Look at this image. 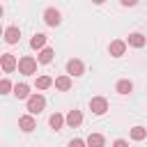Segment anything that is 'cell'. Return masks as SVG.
I'll return each mask as SVG.
<instances>
[{
    "instance_id": "6da1fadb",
    "label": "cell",
    "mask_w": 147,
    "mask_h": 147,
    "mask_svg": "<svg viewBox=\"0 0 147 147\" xmlns=\"http://www.w3.org/2000/svg\"><path fill=\"white\" fill-rule=\"evenodd\" d=\"M37 62L39 60H34L32 55H23L18 60V71L25 74V76H32V74H37Z\"/></svg>"
},
{
    "instance_id": "7a4b0ae2",
    "label": "cell",
    "mask_w": 147,
    "mask_h": 147,
    "mask_svg": "<svg viewBox=\"0 0 147 147\" xmlns=\"http://www.w3.org/2000/svg\"><path fill=\"white\" fill-rule=\"evenodd\" d=\"M25 101H28V113H32V115H39L46 108V99L41 94H30Z\"/></svg>"
},
{
    "instance_id": "3957f363",
    "label": "cell",
    "mask_w": 147,
    "mask_h": 147,
    "mask_svg": "<svg viewBox=\"0 0 147 147\" xmlns=\"http://www.w3.org/2000/svg\"><path fill=\"white\" fill-rule=\"evenodd\" d=\"M44 23L51 25V28H57V25L62 23V14H60L55 7H48V9L44 11Z\"/></svg>"
},
{
    "instance_id": "277c9868",
    "label": "cell",
    "mask_w": 147,
    "mask_h": 147,
    "mask_svg": "<svg viewBox=\"0 0 147 147\" xmlns=\"http://www.w3.org/2000/svg\"><path fill=\"white\" fill-rule=\"evenodd\" d=\"M0 67H2L5 74H11L14 69H18V60H16L11 53H2V55H0Z\"/></svg>"
},
{
    "instance_id": "5b68a950",
    "label": "cell",
    "mask_w": 147,
    "mask_h": 147,
    "mask_svg": "<svg viewBox=\"0 0 147 147\" xmlns=\"http://www.w3.org/2000/svg\"><path fill=\"white\" fill-rule=\"evenodd\" d=\"M90 110H92L94 115H103V113L108 110V99H106V96H92V99H90Z\"/></svg>"
},
{
    "instance_id": "8992f818",
    "label": "cell",
    "mask_w": 147,
    "mask_h": 147,
    "mask_svg": "<svg viewBox=\"0 0 147 147\" xmlns=\"http://www.w3.org/2000/svg\"><path fill=\"white\" fill-rule=\"evenodd\" d=\"M18 129H21V131H25V133L34 131V129H37L34 115H32V113H28V115H21V117H18Z\"/></svg>"
},
{
    "instance_id": "52a82bcc",
    "label": "cell",
    "mask_w": 147,
    "mask_h": 147,
    "mask_svg": "<svg viewBox=\"0 0 147 147\" xmlns=\"http://www.w3.org/2000/svg\"><path fill=\"white\" fill-rule=\"evenodd\" d=\"M67 74H69V76H83V74H85V64H83L78 57H74V60L67 62Z\"/></svg>"
},
{
    "instance_id": "ba28073f",
    "label": "cell",
    "mask_w": 147,
    "mask_h": 147,
    "mask_svg": "<svg viewBox=\"0 0 147 147\" xmlns=\"http://www.w3.org/2000/svg\"><path fill=\"white\" fill-rule=\"evenodd\" d=\"M108 53H110L113 57H122V55L126 53V41H122V39H115V41H110V46H108Z\"/></svg>"
},
{
    "instance_id": "9c48e42d",
    "label": "cell",
    "mask_w": 147,
    "mask_h": 147,
    "mask_svg": "<svg viewBox=\"0 0 147 147\" xmlns=\"http://www.w3.org/2000/svg\"><path fill=\"white\" fill-rule=\"evenodd\" d=\"M83 124V113L80 110H69L67 113V126L69 129H78Z\"/></svg>"
},
{
    "instance_id": "30bf717a",
    "label": "cell",
    "mask_w": 147,
    "mask_h": 147,
    "mask_svg": "<svg viewBox=\"0 0 147 147\" xmlns=\"http://www.w3.org/2000/svg\"><path fill=\"white\" fill-rule=\"evenodd\" d=\"M126 44H129V46H133V48H142V46L147 44V37H145L142 32H131V34H129V39H126Z\"/></svg>"
},
{
    "instance_id": "8fae6325",
    "label": "cell",
    "mask_w": 147,
    "mask_h": 147,
    "mask_svg": "<svg viewBox=\"0 0 147 147\" xmlns=\"http://www.w3.org/2000/svg\"><path fill=\"white\" fill-rule=\"evenodd\" d=\"M18 39H21V30H18L16 25L5 28V41H7V44H18Z\"/></svg>"
},
{
    "instance_id": "7c38bea8",
    "label": "cell",
    "mask_w": 147,
    "mask_h": 147,
    "mask_svg": "<svg viewBox=\"0 0 147 147\" xmlns=\"http://www.w3.org/2000/svg\"><path fill=\"white\" fill-rule=\"evenodd\" d=\"M53 85H55L60 92H69V90H71V76H69V74H64V76H57Z\"/></svg>"
},
{
    "instance_id": "4fadbf2b",
    "label": "cell",
    "mask_w": 147,
    "mask_h": 147,
    "mask_svg": "<svg viewBox=\"0 0 147 147\" xmlns=\"http://www.w3.org/2000/svg\"><path fill=\"white\" fill-rule=\"evenodd\" d=\"M115 90H117V94H122V96H126V94H131V92H133V83H131L129 78H122V80H117V85H115Z\"/></svg>"
},
{
    "instance_id": "5bb4252c",
    "label": "cell",
    "mask_w": 147,
    "mask_h": 147,
    "mask_svg": "<svg viewBox=\"0 0 147 147\" xmlns=\"http://www.w3.org/2000/svg\"><path fill=\"white\" fill-rule=\"evenodd\" d=\"M48 124H51V129H53V131H60V129L67 124V117H62L60 113H53V115L48 117Z\"/></svg>"
},
{
    "instance_id": "9a60e30c",
    "label": "cell",
    "mask_w": 147,
    "mask_h": 147,
    "mask_svg": "<svg viewBox=\"0 0 147 147\" xmlns=\"http://www.w3.org/2000/svg\"><path fill=\"white\" fill-rule=\"evenodd\" d=\"M30 46H32L34 51H41V48L46 46V34H41V32L32 34V39H30Z\"/></svg>"
},
{
    "instance_id": "2e32d148",
    "label": "cell",
    "mask_w": 147,
    "mask_h": 147,
    "mask_svg": "<svg viewBox=\"0 0 147 147\" xmlns=\"http://www.w3.org/2000/svg\"><path fill=\"white\" fill-rule=\"evenodd\" d=\"M53 48H41L39 51V55H37V60H39V64H51L53 62Z\"/></svg>"
},
{
    "instance_id": "e0dca14e",
    "label": "cell",
    "mask_w": 147,
    "mask_h": 147,
    "mask_svg": "<svg viewBox=\"0 0 147 147\" xmlns=\"http://www.w3.org/2000/svg\"><path fill=\"white\" fill-rule=\"evenodd\" d=\"M14 96H16V99H28V96H30V87H28L25 83H16V85H14Z\"/></svg>"
},
{
    "instance_id": "ac0fdd59",
    "label": "cell",
    "mask_w": 147,
    "mask_h": 147,
    "mask_svg": "<svg viewBox=\"0 0 147 147\" xmlns=\"http://www.w3.org/2000/svg\"><path fill=\"white\" fill-rule=\"evenodd\" d=\"M85 140H87L90 147H103V145H106V138H103L101 133H90Z\"/></svg>"
},
{
    "instance_id": "d6986e66",
    "label": "cell",
    "mask_w": 147,
    "mask_h": 147,
    "mask_svg": "<svg viewBox=\"0 0 147 147\" xmlns=\"http://www.w3.org/2000/svg\"><path fill=\"white\" fill-rule=\"evenodd\" d=\"M145 138H147V129H145V126H133V129H131V140L140 142V140H145Z\"/></svg>"
},
{
    "instance_id": "ffe728a7",
    "label": "cell",
    "mask_w": 147,
    "mask_h": 147,
    "mask_svg": "<svg viewBox=\"0 0 147 147\" xmlns=\"http://www.w3.org/2000/svg\"><path fill=\"white\" fill-rule=\"evenodd\" d=\"M53 83H55V80H53L51 76H39V78H37V90H48Z\"/></svg>"
},
{
    "instance_id": "44dd1931",
    "label": "cell",
    "mask_w": 147,
    "mask_h": 147,
    "mask_svg": "<svg viewBox=\"0 0 147 147\" xmlns=\"http://www.w3.org/2000/svg\"><path fill=\"white\" fill-rule=\"evenodd\" d=\"M9 90H11V83L7 78H2L0 80V94H9Z\"/></svg>"
},
{
    "instance_id": "7402d4cb",
    "label": "cell",
    "mask_w": 147,
    "mask_h": 147,
    "mask_svg": "<svg viewBox=\"0 0 147 147\" xmlns=\"http://www.w3.org/2000/svg\"><path fill=\"white\" fill-rule=\"evenodd\" d=\"M69 145H71V147H80V145H87V140H80V138H74V140H69Z\"/></svg>"
},
{
    "instance_id": "603a6c76",
    "label": "cell",
    "mask_w": 147,
    "mask_h": 147,
    "mask_svg": "<svg viewBox=\"0 0 147 147\" xmlns=\"http://www.w3.org/2000/svg\"><path fill=\"white\" fill-rule=\"evenodd\" d=\"M119 5H122V7H136L138 0H119Z\"/></svg>"
},
{
    "instance_id": "cb8c5ba5",
    "label": "cell",
    "mask_w": 147,
    "mask_h": 147,
    "mask_svg": "<svg viewBox=\"0 0 147 147\" xmlns=\"http://www.w3.org/2000/svg\"><path fill=\"white\" fill-rule=\"evenodd\" d=\"M113 145H115V147H124V145H126V140H124V138H117Z\"/></svg>"
},
{
    "instance_id": "d4e9b609",
    "label": "cell",
    "mask_w": 147,
    "mask_h": 147,
    "mask_svg": "<svg viewBox=\"0 0 147 147\" xmlns=\"http://www.w3.org/2000/svg\"><path fill=\"white\" fill-rule=\"evenodd\" d=\"M92 2H94V5H103L106 0H92Z\"/></svg>"
}]
</instances>
